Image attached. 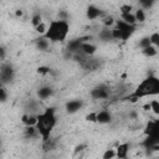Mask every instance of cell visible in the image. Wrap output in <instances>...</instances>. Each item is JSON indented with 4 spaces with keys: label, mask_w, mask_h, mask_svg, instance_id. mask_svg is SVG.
<instances>
[{
    "label": "cell",
    "mask_w": 159,
    "mask_h": 159,
    "mask_svg": "<svg viewBox=\"0 0 159 159\" xmlns=\"http://www.w3.org/2000/svg\"><path fill=\"white\" fill-rule=\"evenodd\" d=\"M7 97H9L7 89L4 86H1L0 87V103H5L7 101Z\"/></svg>",
    "instance_id": "484cf974"
},
{
    "label": "cell",
    "mask_w": 159,
    "mask_h": 159,
    "mask_svg": "<svg viewBox=\"0 0 159 159\" xmlns=\"http://www.w3.org/2000/svg\"><path fill=\"white\" fill-rule=\"evenodd\" d=\"M103 14H104L103 10H101V9H99L98 6H96V5H88V6L86 7V10H84V15H86V17H87L89 21H94V20L99 19Z\"/></svg>",
    "instance_id": "ba28073f"
},
{
    "label": "cell",
    "mask_w": 159,
    "mask_h": 159,
    "mask_svg": "<svg viewBox=\"0 0 159 159\" xmlns=\"http://www.w3.org/2000/svg\"><path fill=\"white\" fill-rule=\"evenodd\" d=\"M149 106H150V111L155 114V116H158L159 114V102H158V99H152L150 102H149Z\"/></svg>",
    "instance_id": "cb8c5ba5"
},
{
    "label": "cell",
    "mask_w": 159,
    "mask_h": 159,
    "mask_svg": "<svg viewBox=\"0 0 159 159\" xmlns=\"http://www.w3.org/2000/svg\"><path fill=\"white\" fill-rule=\"evenodd\" d=\"M70 31H71V26L68 21L55 19L48 21L46 32L41 36L46 37L51 43H57V42L66 41L67 36L70 35Z\"/></svg>",
    "instance_id": "3957f363"
},
{
    "label": "cell",
    "mask_w": 159,
    "mask_h": 159,
    "mask_svg": "<svg viewBox=\"0 0 159 159\" xmlns=\"http://www.w3.org/2000/svg\"><path fill=\"white\" fill-rule=\"evenodd\" d=\"M36 94H37V99L39 101H47L48 98H51L53 96V88L50 84L41 86L37 89V93Z\"/></svg>",
    "instance_id": "30bf717a"
},
{
    "label": "cell",
    "mask_w": 159,
    "mask_h": 159,
    "mask_svg": "<svg viewBox=\"0 0 159 159\" xmlns=\"http://www.w3.org/2000/svg\"><path fill=\"white\" fill-rule=\"evenodd\" d=\"M5 57H6V50H5V47L0 46V61H4Z\"/></svg>",
    "instance_id": "4dcf8cb0"
},
{
    "label": "cell",
    "mask_w": 159,
    "mask_h": 159,
    "mask_svg": "<svg viewBox=\"0 0 159 159\" xmlns=\"http://www.w3.org/2000/svg\"><path fill=\"white\" fill-rule=\"evenodd\" d=\"M36 117H37V122L35 127L39 132V135L41 137V142H45L51 137L55 127L57 125L56 109L53 107H47L42 112H40Z\"/></svg>",
    "instance_id": "6da1fadb"
},
{
    "label": "cell",
    "mask_w": 159,
    "mask_h": 159,
    "mask_svg": "<svg viewBox=\"0 0 159 159\" xmlns=\"http://www.w3.org/2000/svg\"><path fill=\"white\" fill-rule=\"evenodd\" d=\"M36 72H37V75H40V76H42V77H46V76H48V75L52 73V70H51L48 66H46V65H41V66L37 67Z\"/></svg>",
    "instance_id": "ffe728a7"
},
{
    "label": "cell",
    "mask_w": 159,
    "mask_h": 159,
    "mask_svg": "<svg viewBox=\"0 0 159 159\" xmlns=\"http://www.w3.org/2000/svg\"><path fill=\"white\" fill-rule=\"evenodd\" d=\"M132 10H133V6H132L129 2L122 4V5L119 6V14H122V12H132Z\"/></svg>",
    "instance_id": "f1b7e54d"
},
{
    "label": "cell",
    "mask_w": 159,
    "mask_h": 159,
    "mask_svg": "<svg viewBox=\"0 0 159 159\" xmlns=\"http://www.w3.org/2000/svg\"><path fill=\"white\" fill-rule=\"evenodd\" d=\"M157 0H139V5L143 10H152L155 5Z\"/></svg>",
    "instance_id": "44dd1931"
},
{
    "label": "cell",
    "mask_w": 159,
    "mask_h": 159,
    "mask_svg": "<svg viewBox=\"0 0 159 159\" xmlns=\"http://www.w3.org/2000/svg\"><path fill=\"white\" fill-rule=\"evenodd\" d=\"M129 150H130V145L129 143H122L116 148V158L119 159H125L129 155Z\"/></svg>",
    "instance_id": "4fadbf2b"
},
{
    "label": "cell",
    "mask_w": 159,
    "mask_h": 159,
    "mask_svg": "<svg viewBox=\"0 0 159 159\" xmlns=\"http://www.w3.org/2000/svg\"><path fill=\"white\" fill-rule=\"evenodd\" d=\"M36 122H37V117L35 114L25 113L21 116V123L24 125H36Z\"/></svg>",
    "instance_id": "e0dca14e"
},
{
    "label": "cell",
    "mask_w": 159,
    "mask_h": 159,
    "mask_svg": "<svg viewBox=\"0 0 159 159\" xmlns=\"http://www.w3.org/2000/svg\"><path fill=\"white\" fill-rule=\"evenodd\" d=\"M86 119L88 122H96V112H91L86 116Z\"/></svg>",
    "instance_id": "f546056e"
},
{
    "label": "cell",
    "mask_w": 159,
    "mask_h": 159,
    "mask_svg": "<svg viewBox=\"0 0 159 159\" xmlns=\"http://www.w3.org/2000/svg\"><path fill=\"white\" fill-rule=\"evenodd\" d=\"M125 1H127V2H130V1H133V0H125Z\"/></svg>",
    "instance_id": "d6a6232c"
},
{
    "label": "cell",
    "mask_w": 159,
    "mask_h": 159,
    "mask_svg": "<svg viewBox=\"0 0 159 159\" xmlns=\"http://www.w3.org/2000/svg\"><path fill=\"white\" fill-rule=\"evenodd\" d=\"M35 45H36V48H37V50H40V51H47V50L50 48L51 42H50L46 37L40 36L39 39H36V40H35Z\"/></svg>",
    "instance_id": "9a60e30c"
},
{
    "label": "cell",
    "mask_w": 159,
    "mask_h": 159,
    "mask_svg": "<svg viewBox=\"0 0 159 159\" xmlns=\"http://www.w3.org/2000/svg\"><path fill=\"white\" fill-rule=\"evenodd\" d=\"M158 93H159V80L155 75L149 73L144 80H142L137 84L134 91L132 93H129L128 99L130 102H135V101L144 98V97L157 96Z\"/></svg>",
    "instance_id": "7a4b0ae2"
},
{
    "label": "cell",
    "mask_w": 159,
    "mask_h": 159,
    "mask_svg": "<svg viewBox=\"0 0 159 159\" xmlns=\"http://www.w3.org/2000/svg\"><path fill=\"white\" fill-rule=\"evenodd\" d=\"M140 53L147 57V58H152V57H155L158 55V47L157 46H153V45H149L144 48L140 50Z\"/></svg>",
    "instance_id": "2e32d148"
},
{
    "label": "cell",
    "mask_w": 159,
    "mask_h": 159,
    "mask_svg": "<svg viewBox=\"0 0 159 159\" xmlns=\"http://www.w3.org/2000/svg\"><path fill=\"white\" fill-rule=\"evenodd\" d=\"M102 158L103 159H112V158H116V149H106L104 153L102 154Z\"/></svg>",
    "instance_id": "d4e9b609"
},
{
    "label": "cell",
    "mask_w": 159,
    "mask_h": 159,
    "mask_svg": "<svg viewBox=\"0 0 159 159\" xmlns=\"http://www.w3.org/2000/svg\"><path fill=\"white\" fill-rule=\"evenodd\" d=\"M114 26L119 30L120 40L124 41V42L128 41L133 36V34L137 31V25H129V24H127V22H124L122 20H116Z\"/></svg>",
    "instance_id": "5b68a950"
},
{
    "label": "cell",
    "mask_w": 159,
    "mask_h": 159,
    "mask_svg": "<svg viewBox=\"0 0 159 159\" xmlns=\"http://www.w3.org/2000/svg\"><path fill=\"white\" fill-rule=\"evenodd\" d=\"M43 21V17H42V15L41 14H34L32 15V17H31V25L34 26V27H36L37 25H40L41 22Z\"/></svg>",
    "instance_id": "7402d4cb"
},
{
    "label": "cell",
    "mask_w": 159,
    "mask_h": 159,
    "mask_svg": "<svg viewBox=\"0 0 159 159\" xmlns=\"http://www.w3.org/2000/svg\"><path fill=\"white\" fill-rule=\"evenodd\" d=\"M98 39L99 41L102 42H111L113 39H112V31H111V27H106L103 26L99 31H98Z\"/></svg>",
    "instance_id": "5bb4252c"
},
{
    "label": "cell",
    "mask_w": 159,
    "mask_h": 159,
    "mask_svg": "<svg viewBox=\"0 0 159 159\" xmlns=\"http://www.w3.org/2000/svg\"><path fill=\"white\" fill-rule=\"evenodd\" d=\"M133 14H134V17H135L137 24L145 22V20H147V12H145V10H143L142 7H138Z\"/></svg>",
    "instance_id": "ac0fdd59"
},
{
    "label": "cell",
    "mask_w": 159,
    "mask_h": 159,
    "mask_svg": "<svg viewBox=\"0 0 159 159\" xmlns=\"http://www.w3.org/2000/svg\"><path fill=\"white\" fill-rule=\"evenodd\" d=\"M78 51L84 53V55H87V56H94L96 52L98 51V47H97V45H94V43H92L89 41H86V42L81 43V47H80Z\"/></svg>",
    "instance_id": "7c38bea8"
},
{
    "label": "cell",
    "mask_w": 159,
    "mask_h": 159,
    "mask_svg": "<svg viewBox=\"0 0 159 159\" xmlns=\"http://www.w3.org/2000/svg\"><path fill=\"white\" fill-rule=\"evenodd\" d=\"M112 113L109 109H101L96 112V122L99 124H107L112 122Z\"/></svg>",
    "instance_id": "8fae6325"
},
{
    "label": "cell",
    "mask_w": 159,
    "mask_h": 159,
    "mask_svg": "<svg viewBox=\"0 0 159 159\" xmlns=\"http://www.w3.org/2000/svg\"><path fill=\"white\" fill-rule=\"evenodd\" d=\"M89 97L93 101L109 99L112 97V87H111V84H108V83H98V84H96L91 89Z\"/></svg>",
    "instance_id": "277c9868"
},
{
    "label": "cell",
    "mask_w": 159,
    "mask_h": 159,
    "mask_svg": "<svg viewBox=\"0 0 159 159\" xmlns=\"http://www.w3.org/2000/svg\"><path fill=\"white\" fill-rule=\"evenodd\" d=\"M119 17L122 21H124L129 25H137V21H135L133 12H122V14H119Z\"/></svg>",
    "instance_id": "d6986e66"
},
{
    "label": "cell",
    "mask_w": 159,
    "mask_h": 159,
    "mask_svg": "<svg viewBox=\"0 0 159 159\" xmlns=\"http://www.w3.org/2000/svg\"><path fill=\"white\" fill-rule=\"evenodd\" d=\"M144 135L148 137H154V138H159V120L158 119H149L143 129Z\"/></svg>",
    "instance_id": "52a82bcc"
},
{
    "label": "cell",
    "mask_w": 159,
    "mask_h": 159,
    "mask_svg": "<svg viewBox=\"0 0 159 159\" xmlns=\"http://www.w3.org/2000/svg\"><path fill=\"white\" fill-rule=\"evenodd\" d=\"M35 29V31L37 32V34H40V36L41 35H43L45 32H46V29H47V25L45 24V21H42L40 25H37L36 27H34Z\"/></svg>",
    "instance_id": "83f0119b"
},
{
    "label": "cell",
    "mask_w": 159,
    "mask_h": 159,
    "mask_svg": "<svg viewBox=\"0 0 159 159\" xmlns=\"http://www.w3.org/2000/svg\"><path fill=\"white\" fill-rule=\"evenodd\" d=\"M15 78V70L10 63H4L0 66V83L6 86L11 83Z\"/></svg>",
    "instance_id": "8992f818"
},
{
    "label": "cell",
    "mask_w": 159,
    "mask_h": 159,
    "mask_svg": "<svg viewBox=\"0 0 159 159\" xmlns=\"http://www.w3.org/2000/svg\"><path fill=\"white\" fill-rule=\"evenodd\" d=\"M15 15H16L17 17H21V16H24V10H21V9H17V10L15 11Z\"/></svg>",
    "instance_id": "1f68e13d"
},
{
    "label": "cell",
    "mask_w": 159,
    "mask_h": 159,
    "mask_svg": "<svg viewBox=\"0 0 159 159\" xmlns=\"http://www.w3.org/2000/svg\"><path fill=\"white\" fill-rule=\"evenodd\" d=\"M83 99H71L68 102H66L65 104V109L68 114H75L78 111H81L83 108Z\"/></svg>",
    "instance_id": "9c48e42d"
},
{
    "label": "cell",
    "mask_w": 159,
    "mask_h": 159,
    "mask_svg": "<svg viewBox=\"0 0 159 159\" xmlns=\"http://www.w3.org/2000/svg\"><path fill=\"white\" fill-rule=\"evenodd\" d=\"M150 45V41H149V36H144V37H142L139 41H138V47L142 50V48H144V47H147V46H149Z\"/></svg>",
    "instance_id": "4316f807"
},
{
    "label": "cell",
    "mask_w": 159,
    "mask_h": 159,
    "mask_svg": "<svg viewBox=\"0 0 159 159\" xmlns=\"http://www.w3.org/2000/svg\"><path fill=\"white\" fill-rule=\"evenodd\" d=\"M149 41H150V45L153 46H159V34L158 31H153L150 35H149Z\"/></svg>",
    "instance_id": "603a6c76"
}]
</instances>
